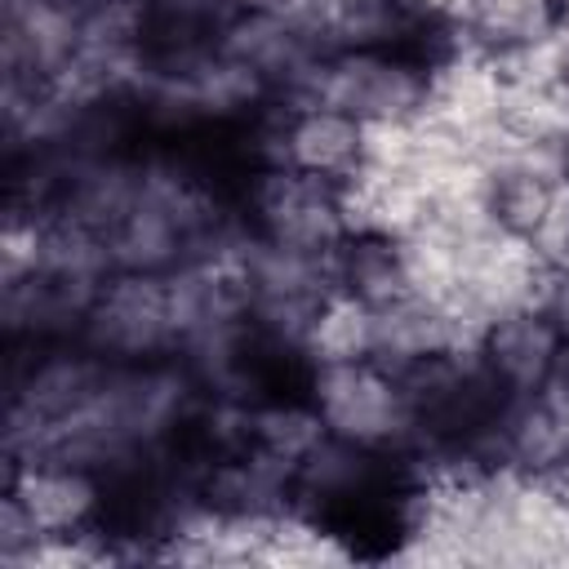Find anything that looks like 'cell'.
<instances>
[{"label": "cell", "instance_id": "1", "mask_svg": "<svg viewBox=\"0 0 569 569\" xmlns=\"http://www.w3.org/2000/svg\"><path fill=\"white\" fill-rule=\"evenodd\" d=\"M316 413L325 418L329 436H342L365 449H400L409 440H422L418 413L409 409L405 391L387 369L373 360H347V365H320L311 382Z\"/></svg>", "mask_w": 569, "mask_h": 569}, {"label": "cell", "instance_id": "3", "mask_svg": "<svg viewBox=\"0 0 569 569\" xmlns=\"http://www.w3.org/2000/svg\"><path fill=\"white\" fill-rule=\"evenodd\" d=\"M373 342H378V311L356 293L333 289L320 302L302 351L316 365H347V360H373Z\"/></svg>", "mask_w": 569, "mask_h": 569}, {"label": "cell", "instance_id": "2", "mask_svg": "<svg viewBox=\"0 0 569 569\" xmlns=\"http://www.w3.org/2000/svg\"><path fill=\"white\" fill-rule=\"evenodd\" d=\"M565 347H569V342L556 333V325H551L538 307H520V311L498 316V320L485 329V342H480L489 369H493L516 396L538 391V387L551 378V369L560 365Z\"/></svg>", "mask_w": 569, "mask_h": 569}]
</instances>
